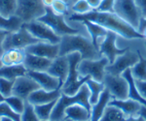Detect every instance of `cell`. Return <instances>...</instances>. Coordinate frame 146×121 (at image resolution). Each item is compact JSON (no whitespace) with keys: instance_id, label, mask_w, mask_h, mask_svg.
I'll return each mask as SVG.
<instances>
[{"instance_id":"7dc6e473","label":"cell","mask_w":146,"mask_h":121,"mask_svg":"<svg viewBox=\"0 0 146 121\" xmlns=\"http://www.w3.org/2000/svg\"><path fill=\"white\" fill-rule=\"evenodd\" d=\"M139 114L142 116V117L144 118L145 121H146V106H143V105H142V107H141V109L139 111Z\"/></svg>"},{"instance_id":"db71d44e","label":"cell","mask_w":146,"mask_h":121,"mask_svg":"<svg viewBox=\"0 0 146 121\" xmlns=\"http://www.w3.org/2000/svg\"><path fill=\"white\" fill-rule=\"evenodd\" d=\"M63 1H65V2H66V3L68 4V5H69V2H70V0H63Z\"/></svg>"},{"instance_id":"681fc988","label":"cell","mask_w":146,"mask_h":121,"mask_svg":"<svg viewBox=\"0 0 146 121\" xmlns=\"http://www.w3.org/2000/svg\"><path fill=\"white\" fill-rule=\"evenodd\" d=\"M2 102H5V97L2 95V93L0 92V103H2Z\"/></svg>"},{"instance_id":"d6986e66","label":"cell","mask_w":146,"mask_h":121,"mask_svg":"<svg viewBox=\"0 0 146 121\" xmlns=\"http://www.w3.org/2000/svg\"><path fill=\"white\" fill-rule=\"evenodd\" d=\"M52 59L45 57H41L38 55L27 53L25 59L23 61V66L27 68V71L35 72H47L49 67L52 64Z\"/></svg>"},{"instance_id":"8fae6325","label":"cell","mask_w":146,"mask_h":121,"mask_svg":"<svg viewBox=\"0 0 146 121\" xmlns=\"http://www.w3.org/2000/svg\"><path fill=\"white\" fill-rule=\"evenodd\" d=\"M103 84L114 99H129V84L123 76H114L106 74L103 80Z\"/></svg>"},{"instance_id":"74e56055","label":"cell","mask_w":146,"mask_h":121,"mask_svg":"<svg viewBox=\"0 0 146 121\" xmlns=\"http://www.w3.org/2000/svg\"><path fill=\"white\" fill-rule=\"evenodd\" d=\"M51 8L56 14L65 16L68 14V8H69V5H68L65 1H63V0H55L53 6H52Z\"/></svg>"},{"instance_id":"836d02e7","label":"cell","mask_w":146,"mask_h":121,"mask_svg":"<svg viewBox=\"0 0 146 121\" xmlns=\"http://www.w3.org/2000/svg\"><path fill=\"white\" fill-rule=\"evenodd\" d=\"M0 117H8L15 121H22L20 113L12 110V108L6 102L0 103Z\"/></svg>"},{"instance_id":"ab89813d","label":"cell","mask_w":146,"mask_h":121,"mask_svg":"<svg viewBox=\"0 0 146 121\" xmlns=\"http://www.w3.org/2000/svg\"><path fill=\"white\" fill-rule=\"evenodd\" d=\"M135 84L139 94L146 100V80H136Z\"/></svg>"},{"instance_id":"f1b7e54d","label":"cell","mask_w":146,"mask_h":121,"mask_svg":"<svg viewBox=\"0 0 146 121\" xmlns=\"http://www.w3.org/2000/svg\"><path fill=\"white\" fill-rule=\"evenodd\" d=\"M127 115L120 109L114 106H108L100 121H126Z\"/></svg>"},{"instance_id":"7c38bea8","label":"cell","mask_w":146,"mask_h":121,"mask_svg":"<svg viewBox=\"0 0 146 121\" xmlns=\"http://www.w3.org/2000/svg\"><path fill=\"white\" fill-rule=\"evenodd\" d=\"M119 35L115 33L114 31H110L108 30L106 36L103 38V41L101 42L98 46V50H100V53L101 55H104L108 59L109 64L114 63L115 59L119 56V55L124 54L126 52H128L129 48H119L116 46V40L117 37Z\"/></svg>"},{"instance_id":"5b68a950","label":"cell","mask_w":146,"mask_h":121,"mask_svg":"<svg viewBox=\"0 0 146 121\" xmlns=\"http://www.w3.org/2000/svg\"><path fill=\"white\" fill-rule=\"evenodd\" d=\"M46 14V7L42 0H17L16 14L23 20L27 23L39 20Z\"/></svg>"},{"instance_id":"b9f144b4","label":"cell","mask_w":146,"mask_h":121,"mask_svg":"<svg viewBox=\"0 0 146 121\" xmlns=\"http://www.w3.org/2000/svg\"><path fill=\"white\" fill-rule=\"evenodd\" d=\"M9 33H10V32L7 31V30L0 29V57H1V55L3 54V52H4V48H3L4 40L6 39L7 35H8Z\"/></svg>"},{"instance_id":"8992f818","label":"cell","mask_w":146,"mask_h":121,"mask_svg":"<svg viewBox=\"0 0 146 121\" xmlns=\"http://www.w3.org/2000/svg\"><path fill=\"white\" fill-rule=\"evenodd\" d=\"M109 61L105 56L100 59H82L78 65V72L80 77L89 76L91 78L100 82H103L106 75V66Z\"/></svg>"},{"instance_id":"ffe728a7","label":"cell","mask_w":146,"mask_h":121,"mask_svg":"<svg viewBox=\"0 0 146 121\" xmlns=\"http://www.w3.org/2000/svg\"><path fill=\"white\" fill-rule=\"evenodd\" d=\"M109 106H114L120 109L125 114L128 116H135V114H139V111L142 107V104L139 102L135 101L133 99H126V100H118L113 99L109 102Z\"/></svg>"},{"instance_id":"cb8c5ba5","label":"cell","mask_w":146,"mask_h":121,"mask_svg":"<svg viewBox=\"0 0 146 121\" xmlns=\"http://www.w3.org/2000/svg\"><path fill=\"white\" fill-rule=\"evenodd\" d=\"M27 70L23 66L21 65H14V66H5L3 65L0 67V78H6V80H15L19 77L27 75Z\"/></svg>"},{"instance_id":"4fadbf2b","label":"cell","mask_w":146,"mask_h":121,"mask_svg":"<svg viewBox=\"0 0 146 121\" xmlns=\"http://www.w3.org/2000/svg\"><path fill=\"white\" fill-rule=\"evenodd\" d=\"M139 61V52H131L128 50L122 55H119L115 59L114 63L106 66L107 74L114 76H121L126 70L131 69L133 65Z\"/></svg>"},{"instance_id":"8d00e7d4","label":"cell","mask_w":146,"mask_h":121,"mask_svg":"<svg viewBox=\"0 0 146 121\" xmlns=\"http://www.w3.org/2000/svg\"><path fill=\"white\" fill-rule=\"evenodd\" d=\"M70 7H71V10L73 11V13L75 14H86L88 12L92 11V8L86 0H78V1H76L74 4H72Z\"/></svg>"},{"instance_id":"484cf974","label":"cell","mask_w":146,"mask_h":121,"mask_svg":"<svg viewBox=\"0 0 146 121\" xmlns=\"http://www.w3.org/2000/svg\"><path fill=\"white\" fill-rule=\"evenodd\" d=\"M122 76L124 77L128 81V84H129V99H133L135 101L139 102L140 104H142L143 106H146V100L143 98L142 96L139 94L137 90V87H136L135 84V78L131 75V69H128L122 74Z\"/></svg>"},{"instance_id":"c3c4849f","label":"cell","mask_w":146,"mask_h":121,"mask_svg":"<svg viewBox=\"0 0 146 121\" xmlns=\"http://www.w3.org/2000/svg\"><path fill=\"white\" fill-rule=\"evenodd\" d=\"M0 121H15L11 118H8V117H0Z\"/></svg>"},{"instance_id":"7bdbcfd3","label":"cell","mask_w":146,"mask_h":121,"mask_svg":"<svg viewBox=\"0 0 146 121\" xmlns=\"http://www.w3.org/2000/svg\"><path fill=\"white\" fill-rule=\"evenodd\" d=\"M86 1L88 2V4L90 5L92 10H98L101 3V0H86Z\"/></svg>"},{"instance_id":"4316f807","label":"cell","mask_w":146,"mask_h":121,"mask_svg":"<svg viewBox=\"0 0 146 121\" xmlns=\"http://www.w3.org/2000/svg\"><path fill=\"white\" fill-rule=\"evenodd\" d=\"M23 22L17 16H13L11 18H5L0 15V29L7 30L9 32L17 31L23 27Z\"/></svg>"},{"instance_id":"f6af8a7d","label":"cell","mask_w":146,"mask_h":121,"mask_svg":"<svg viewBox=\"0 0 146 121\" xmlns=\"http://www.w3.org/2000/svg\"><path fill=\"white\" fill-rule=\"evenodd\" d=\"M126 121H145L144 118L142 117L140 114H138V116H128V117L126 118Z\"/></svg>"},{"instance_id":"603a6c76","label":"cell","mask_w":146,"mask_h":121,"mask_svg":"<svg viewBox=\"0 0 146 121\" xmlns=\"http://www.w3.org/2000/svg\"><path fill=\"white\" fill-rule=\"evenodd\" d=\"M65 118H70L73 121H88L91 120V111L86 107L79 104L69 106L65 110Z\"/></svg>"},{"instance_id":"83f0119b","label":"cell","mask_w":146,"mask_h":121,"mask_svg":"<svg viewBox=\"0 0 146 121\" xmlns=\"http://www.w3.org/2000/svg\"><path fill=\"white\" fill-rule=\"evenodd\" d=\"M86 84L89 87V90H90V103L93 106L98 101L100 94L105 89V86L103 82L96 81L93 78H89L86 81Z\"/></svg>"},{"instance_id":"4dcf8cb0","label":"cell","mask_w":146,"mask_h":121,"mask_svg":"<svg viewBox=\"0 0 146 121\" xmlns=\"http://www.w3.org/2000/svg\"><path fill=\"white\" fill-rule=\"evenodd\" d=\"M56 104V101H53L51 103H47L43 105H37L34 106V110L36 112L37 116L39 117L40 120H49L51 117L52 111L55 108Z\"/></svg>"},{"instance_id":"e0dca14e","label":"cell","mask_w":146,"mask_h":121,"mask_svg":"<svg viewBox=\"0 0 146 121\" xmlns=\"http://www.w3.org/2000/svg\"><path fill=\"white\" fill-rule=\"evenodd\" d=\"M68 71H69V62L67 55H58L52 61L51 66L47 70L50 75L60 80L62 86L67 78Z\"/></svg>"},{"instance_id":"bcb514c9","label":"cell","mask_w":146,"mask_h":121,"mask_svg":"<svg viewBox=\"0 0 146 121\" xmlns=\"http://www.w3.org/2000/svg\"><path fill=\"white\" fill-rule=\"evenodd\" d=\"M42 2H43L44 6H45L46 8H51V7L53 6L54 2H55V0H42Z\"/></svg>"},{"instance_id":"ee69618b","label":"cell","mask_w":146,"mask_h":121,"mask_svg":"<svg viewBox=\"0 0 146 121\" xmlns=\"http://www.w3.org/2000/svg\"><path fill=\"white\" fill-rule=\"evenodd\" d=\"M145 29H146V18L141 17L139 20V25H138V27H137V31L139 32L140 34H142Z\"/></svg>"},{"instance_id":"52a82bcc","label":"cell","mask_w":146,"mask_h":121,"mask_svg":"<svg viewBox=\"0 0 146 121\" xmlns=\"http://www.w3.org/2000/svg\"><path fill=\"white\" fill-rule=\"evenodd\" d=\"M37 20L47 24L56 35L60 37L64 36V35H73L80 33L78 29L70 26L66 22L65 16L56 14L52 10V8H46V14Z\"/></svg>"},{"instance_id":"11a10c76","label":"cell","mask_w":146,"mask_h":121,"mask_svg":"<svg viewBox=\"0 0 146 121\" xmlns=\"http://www.w3.org/2000/svg\"><path fill=\"white\" fill-rule=\"evenodd\" d=\"M3 66V63H2V61H1V58H0V67H2Z\"/></svg>"},{"instance_id":"2e32d148","label":"cell","mask_w":146,"mask_h":121,"mask_svg":"<svg viewBox=\"0 0 146 121\" xmlns=\"http://www.w3.org/2000/svg\"><path fill=\"white\" fill-rule=\"evenodd\" d=\"M27 76L33 78L42 89H45L47 91H53V90L62 88V83H60V80L50 75L48 72L28 71Z\"/></svg>"},{"instance_id":"6da1fadb","label":"cell","mask_w":146,"mask_h":121,"mask_svg":"<svg viewBox=\"0 0 146 121\" xmlns=\"http://www.w3.org/2000/svg\"><path fill=\"white\" fill-rule=\"evenodd\" d=\"M68 20L71 22H81L90 20L95 23L103 26L110 31H114L119 36L124 37L125 39H144V36L140 34L135 27L125 22L123 18L117 16L115 13L109 12H100L92 10L86 14H75L73 13L68 17Z\"/></svg>"},{"instance_id":"d6a6232c","label":"cell","mask_w":146,"mask_h":121,"mask_svg":"<svg viewBox=\"0 0 146 121\" xmlns=\"http://www.w3.org/2000/svg\"><path fill=\"white\" fill-rule=\"evenodd\" d=\"M5 102L9 106L12 108V110L15 111L16 112L22 114L25 111V102L23 99L20 98V97L16 96V95H12V96L8 97L5 99Z\"/></svg>"},{"instance_id":"d590c367","label":"cell","mask_w":146,"mask_h":121,"mask_svg":"<svg viewBox=\"0 0 146 121\" xmlns=\"http://www.w3.org/2000/svg\"><path fill=\"white\" fill-rule=\"evenodd\" d=\"M14 82H15V80H10L0 78V92L5 97V99L13 95Z\"/></svg>"},{"instance_id":"9f6ffc18","label":"cell","mask_w":146,"mask_h":121,"mask_svg":"<svg viewBox=\"0 0 146 121\" xmlns=\"http://www.w3.org/2000/svg\"><path fill=\"white\" fill-rule=\"evenodd\" d=\"M40 121H52V120L49 119V120H40Z\"/></svg>"},{"instance_id":"680465c9","label":"cell","mask_w":146,"mask_h":121,"mask_svg":"<svg viewBox=\"0 0 146 121\" xmlns=\"http://www.w3.org/2000/svg\"><path fill=\"white\" fill-rule=\"evenodd\" d=\"M88 121H91V120H88Z\"/></svg>"},{"instance_id":"3957f363","label":"cell","mask_w":146,"mask_h":121,"mask_svg":"<svg viewBox=\"0 0 146 121\" xmlns=\"http://www.w3.org/2000/svg\"><path fill=\"white\" fill-rule=\"evenodd\" d=\"M79 104L86 107L88 110L92 111V105L90 103V90L87 84L82 85L80 90L73 96H68L62 93L60 99L56 101V104L54 108L50 120L52 121H63L65 119V110L69 106Z\"/></svg>"},{"instance_id":"277c9868","label":"cell","mask_w":146,"mask_h":121,"mask_svg":"<svg viewBox=\"0 0 146 121\" xmlns=\"http://www.w3.org/2000/svg\"><path fill=\"white\" fill-rule=\"evenodd\" d=\"M68 62H69V71H68L67 78L62 84L60 91L68 96H73L80 90L82 85L86 83V81L91 78L89 76L80 77L78 72V65L81 62L82 56L79 52H71L67 54Z\"/></svg>"},{"instance_id":"7a4b0ae2","label":"cell","mask_w":146,"mask_h":121,"mask_svg":"<svg viewBox=\"0 0 146 121\" xmlns=\"http://www.w3.org/2000/svg\"><path fill=\"white\" fill-rule=\"evenodd\" d=\"M71 52H79L82 59H100V50L90 39L80 34L64 35L60 43V55H67Z\"/></svg>"},{"instance_id":"1f68e13d","label":"cell","mask_w":146,"mask_h":121,"mask_svg":"<svg viewBox=\"0 0 146 121\" xmlns=\"http://www.w3.org/2000/svg\"><path fill=\"white\" fill-rule=\"evenodd\" d=\"M17 10V0H0V15L5 18L15 16Z\"/></svg>"},{"instance_id":"ac0fdd59","label":"cell","mask_w":146,"mask_h":121,"mask_svg":"<svg viewBox=\"0 0 146 121\" xmlns=\"http://www.w3.org/2000/svg\"><path fill=\"white\" fill-rule=\"evenodd\" d=\"M60 95H62V91L60 89L53 90V91H47L45 89H39L35 90L29 95L27 98V102L29 104L33 105V106H37V105H43L47 103H51L53 101H58L60 99Z\"/></svg>"},{"instance_id":"60d3db41","label":"cell","mask_w":146,"mask_h":121,"mask_svg":"<svg viewBox=\"0 0 146 121\" xmlns=\"http://www.w3.org/2000/svg\"><path fill=\"white\" fill-rule=\"evenodd\" d=\"M135 1L141 13V17L146 18V0H135Z\"/></svg>"},{"instance_id":"d4e9b609","label":"cell","mask_w":146,"mask_h":121,"mask_svg":"<svg viewBox=\"0 0 146 121\" xmlns=\"http://www.w3.org/2000/svg\"><path fill=\"white\" fill-rule=\"evenodd\" d=\"M83 24L87 27V30L91 35V40L94 43L96 48H98V40L100 38H104L106 36L108 30L106 28H104L103 26L98 24V23H95L93 22H90V20H84Z\"/></svg>"},{"instance_id":"f546056e","label":"cell","mask_w":146,"mask_h":121,"mask_svg":"<svg viewBox=\"0 0 146 121\" xmlns=\"http://www.w3.org/2000/svg\"><path fill=\"white\" fill-rule=\"evenodd\" d=\"M131 75L136 80H146V59L139 52V61L131 68Z\"/></svg>"},{"instance_id":"5bb4252c","label":"cell","mask_w":146,"mask_h":121,"mask_svg":"<svg viewBox=\"0 0 146 121\" xmlns=\"http://www.w3.org/2000/svg\"><path fill=\"white\" fill-rule=\"evenodd\" d=\"M40 85L29 76L25 75L19 77L15 80L13 87V95L20 97L25 101H27V98L32 92L39 89Z\"/></svg>"},{"instance_id":"9a60e30c","label":"cell","mask_w":146,"mask_h":121,"mask_svg":"<svg viewBox=\"0 0 146 121\" xmlns=\"http://www.w3.org/2000/svg\"><path fill=\"white\" fill-rule=\"evenodd\" d=\"M25 52L54 60L60 55V44L38 42V43L27 46L25 48Z\"/></svg>"},{"instance_id":"44dd1931","label":"cell","mask_w":146,"mask_h":121,"mask_svg":"<svg viewBox=\"0 0 146 121\" xmlns=\"http://www.w3.org/2000/svg\"><path fill=\"white\" fill-rule=\"evenodd\" d=\"M112 100V96L109 91L105 88L100 94V99L95 105L92 106L91 111V121H100L105 109L108 106L109 102Z\"/></svg>"},{"instance_id":"e575fe53","label":"cell","mask_w":146,"mask_h":121,"mask_svg":"<svg viewBox=\"0 0 146 121\" xmlns=\"http://www.w3.org/2000/svg\"><path fill=\"white\" fill-rule=\"evenodd\" d=\"M21 117H22V121H40L39 117L35 112L34 106L29 104L27 101L25 102V111L21 114Z\"/></svg>"},{"instance_id":"f5cc1de1","label":"cell","mask_w":146,"mask_h":121,"mask_svg":"<svg viewBox=\"0 0 146 121\" xmlns=\"http://www.w3.org/2000/svg\"><path fill=\"white\" fill-rule=\"evenodd\" d=\"M63 121H73V120H72V119H70V118H65V119L63 120Z\"/></svg>"},{"instance_id":"f907efd6","label":"cell","mask_w":146,"mask_h":121,"mask_svg":"<svg viewBox=\"0 0 146 121\" xmlns=\"http://www.w3.org/2000/svg\"><path fill=\"white\" fill-rule=\"evenodd\" d=\"M76 1H78V0H70V2H69V6H71L72 4H74Z\"/></svg>"},{"instance_id":"6f0895ef","label":"cell","mask_w":146,"mask_h":121,"mask_svg":"<svg viewBox=\"0 0 146 121\" xmlns=\"http://www.w3.org/2000/svg\"><path fill=\"white\" fill-rule=\"evenodd\" d=\"M145 46H146V39H145Z\"/></svg>"},{"instance_id":"816d5d0a","label":"cell","mask_w":146,"mask_h":121,"mask_svg":"<svg viewBox=\"0 0 146 121\" xmlns=\"http://www.w3.org/2000/svg\"><path fill=\"white\" fill-rule=\"evenodd\" d=\"M143 36H144V39H146V29L144 30V32H143Z\"/></svg>"},{"instance_id":"7402d4cb","label":"cell","mask_w":146,"mask_h":121,"mask_svg":"<svg viewBox=\"0 0 146 121\" xmlns=\"http://www.w3.org/2000/svg\"><path fill=\"white\" fill-rule=\"evenodd\" d=\"M25 50L23 48H11L8 50H4L1 55V61L5 66H14V65L23 64L25 59Z\"/></svg>"},{"instance_id":"30bf717a","label":"cell","mask_w":146,"mask_h":121,"mask_svg":"<svg viewBox=\"0 0 146 121\" xmlns=\"http://www.w3.org/2000/svg\"><path fill=\"white\" fill-rule=\"evenodd\" d=\"M23 26L30 32V34L34 38H36L40 42H47V43L51 44L60 43L62 37L56 35L48 25L39 22V20H33V22L23 23Z\"/></svg>"},{"instance_id":"ba28073f","label":"cell","mask_w":146,"mask_h":121,"mask_svg":"<svg viewBox=\"0 0 146 121\" xmlns=\"http://www.w3.org/2000/svg\"><path fill=\"white\" fill-rule=\"evenodd\" d=\"M114 13L137 30L141 13L135 0H115Z\"/></svg>"},{"instance_id":"9c48e42d","label":"cell","mask_w":146,"mask_h":121,"mask_svg":"<svg viewBox=\"0 0 146 121\" xmlns=\"http://www.w3.org/2000/svg\"><path fill=\"white\" fill-rule=\"evenodd\" d=\"M38 42L40 41L34 38L30 34V32L23 25V27H21L17 31L10 32L7 35L3 43V48L4 50H8L11 48H23V50H25L27 46L38 43Z\"/></svg>"},{"instance_id":"f35d334b","label":"cell","mask_w":146,"mask_h":121,"mask_svg":"<svg viewBox=\"0 0 146 121\" xmlns=\"http://www.w3.org/2000/svg\"><path fill=\"white\" fill-rule=\"evenodd\" d=\"M114 3L115 0H101L100 6L98 7V9L96 11L114 13Z\"/></svg>"}]
</instances>
